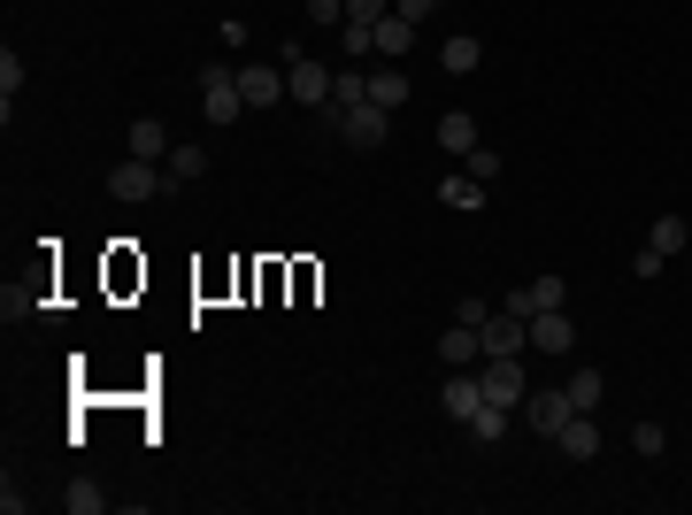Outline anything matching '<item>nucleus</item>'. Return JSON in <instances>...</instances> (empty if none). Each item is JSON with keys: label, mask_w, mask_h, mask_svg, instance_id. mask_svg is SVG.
<instances>
[{"label": "nucleus", "mask_w": 692, "mask_h": 515, "mask_svg": "<svg viewBox=\"0 0 692 515\" xmlns=\"http://www.w3.org/2000/svg\"><path fill=\"white\" fill-rule=\"evenodd\" d=\"M200 108H208V124H239V116H247V101H239V62H208V70H200Z\"/></svg>", "instance_id": "f257e3e1"}, {"label": "nucleus", "mask_w": 692, "mask_h": 515, "mask_svg": "<svg viewBox=\"0 0 692 515\" xmlns=\"http://www.w3.org/2000/svg\"><path fill=\"white\" fill-rule=\"evenodd\" d=\"M332 77H339V70L301 62V46H285V101H301V108H332Z\"/></svg>", "instance_id": "f03ea898"}, {"label": "nucleus", "mask_w": 692, "mask_h": 515, "mask_svg": "<svg viewBox=\"0 0 692 515\" xmlns=\"http://www.w3.org/2000/svg\"><path fill=\"white\" fill-rule=\"evenodd\" d=\"M478 339H485V361H523V354H531V324L508 316V308H493Z\"/></svg>", "instance_id": "7ed1b4c3"}, {"label": "nucleus", "mask_w": 692, "mask_h": 515, "mask_svg": "<svg viewBox=\"0 0 692 515\" xmlns=\"http://www.w3.org/2000/svg\"><path fill=\"white\" fill-rule=\"evenodd\" d=\"M239 101H247V116H270V108L285 101V70H270V62H239Z\"/></svg>", "instance_id": "20e7f679"}, {"label": "nucleus", "mask_w": 692, "mask_h": 515, "mask_svg": "<svg viewBox=\"0 0 692 515\" xmlns=\"http://www.w3.org/2000/svg\"><path fill=\"white\" fill-rule=\"evenodd\" d=\"M162 185H170V177H162V162H139V155H132V162H116V170H108V192H116V200H124V208H132V200H155V192H162Z\"/></svg>", "instance_id": "39448f33"}, {"label": "nucleus", "mask_w": 692, "mask_h": 515, "mask_svg": "<svg viewBox=\"0 0 692 515\" xmlns=\"http://www.w3.org/2000/svg\"><path fill=\"white\" fill-rule=\"evenodd\" d=\"M339 139L369 155V147H385V139H392V116H385L377 101H361V108H346V116H339Z\"/></svg>", "instance_id": "423d86ee"}, {"label": "nucleus", "mask_w": 692, "mask_h": 515, "mask_svg": "<svg viewBox=\"0 0 692 515\" xmlns=\"http://www.w3.org/2000/svg\"><path fill=\"white\" fill-rule=\"evenodd\" d=\"M478 385H485V400H493V408H523V392H531V385H523V361H485V369H478Z\"/></svg>", "instance_id": "0eeeda50"}, {"label": "nucleus", "mask_w": 692, "mask_h": 515, "mask_svg": "<svg viewBox=\"0 0 692 515\" xmlns=\"http://www.w3.org/2000/svg\"><path fill=\"white\" fill-rule=\"evenodd\" d=\"M416 31H423V23H408V15H400V8H385V15H377V23H369V46H377V54H385V62H400V54H408V46H416Z\"/></svg>", "instance_id": "6e6552de"}, {"label": "nucleus", "mask_w": 692, "mask_h": 515, "mask_svg": "<svg viewBox=\"0 0 692 515\" xmlns=\"http://www.w3.org/2000/svg\"><path fill=\"white\" fill-rule=\"evenodd\" d=\"M569 339H577L569 308H538L531 316V354H569Z\"/></svg>", "instance_id": "1a4fd4ad"}, {"label": "nucleus", "mask_w": 692, "mask_h": 515, "mask_svg": "<svg viewBox=\"0 0 692 515\" xmlns=\"http://www.w3.org/2000/svg\"><path fill=\"white\" fill-rule=\"evenodd\" d=\"M439 361H447V369H478V361H485L478 324H447V332H439Z\"/></svg>", "instance_id": "9d476101"}, {"label": "nucleus", "mask_w": 692, "mask_h": 515, "mask_svg": "<svg viewBox=\"0 0 692 515\" xmlns=\"http://www.w3.org/2000/svg\"><path fill=\"white\" fill-rule=\"evenodd\" d=\"M439 408H447L454 423H470V416L485 408V385H478V369H454V377H447V392H439Z\"/></svg>", "instance_id": "9b49d317"}, {"label": "nucleus", "mask_w": 692, "mask_h": 515, "mask_svg": "<svg viewBox=\"0 0 692 515\" xmlns=\"http://www.w3.org/2000/svg\"><path fill=\"white\" fill-rule=\"evenodd\" d=\"M523 416H531V423H538V431L554 439V431H562V423L577 416V408H569V392H523Z\"/></svg>", "instance_id": "f8f14e48"}, {"label": "nucleus", "mask_w": 692, "mask_h": 515, "mask_svg": "<svg viewBox=\"0 0 692 515\" xmlns=\"http://www.w3.org/2000/svg\"><path fill=\"white\" fill-rule=\"evenodd\" d=\"M408 93H416V85H408V70H369V101H377L385 116H400V108H408Z\"/></svg>", "instance_id": "ddd939ff"}, {"label": "nucleus", "mask_w": 692, "mask_h": 515, "mask_svg": "<svg viewBox=\"0 0 692 515\" xmlns=\"http://www.w3.org/2000/svg\"><path fill=\"white\" fill-rule=\"evenodd\" d=\"M554 446H562L569 462H593V454H600V431H593V416H569V423L554 431Z\"/></svg>", "instance_id": "4468645a"}, {"label": "nucleus", "mask_w": 692, "mask_h": 515, "mask_svg": "<svg viewBox=\"0 0 692 515\" xmlns=\"http://www.w3.org/2000/svg\"><path fill=\"white\" fill-rule=\"evenodd\" d=\"M361 101H369V70H339V77H332V108H324V116L339 124L346 108H361Z\"/></svg>", "instance_id": "2eb2a0df"}, {"label": "nucleus", "mask_w": 692, "mask_h": 515, "mask_svg": "<svg viewBox=\"0 0 692 515\" xmlns=\"http://www.w3.org/2000/svg\"><path fill=\"white\" fill-rule=\"evenodd\" d=\"M562 392H569V408H577V416H593V408L608 400V377H600V369H569V385H562Z\"/></svg>", "instance_id": "dca6fc26"}, {"label": "nucleus", "mask_w": 692, "mask_h": 515, "mask_svg": "<svg viewBox=\"0 0 692 515\" xmlns=\"http://www.w3.org/2000/svg\"><path fill=\"white\" fill-rule=\"evenodd\" d=\"M439 62H447V77H470V70H478V62H485V46H478V39H470V31H454V39H447V46H439Z\"/></svg>", "instance_id": "f3484780"}, {"label": "nucleus", "mask_w": 692, "mask_h": 515, "mask_svg": "<svg viewBox=\"0 0 692 515\" xmlns=\"http://www.w3.org/2000/svg\"><path fill=\"white\" fill-rule=\"evenodd\" d=\"M439 147H447V155H470V147H485V139H478V116H462V108H454V116H439Z\"/></svg>", "instance_id": "a211bd4d"}, {"label": "nucleus", "mask_w": 692, "mask_h": 515, "mask_svg": "<svg viewBox=\"0 0 692 515\" xmlns=\"http://www.w3.org/2000/svg\"><path fill=\"white\" fill-rule=\"evenodd\" d=\"M132 155H139V162H162V155H170V132H162L155 116H139V124H132Z\"/></svg>", "instance_id": "6ab92c4d"}, {"label": "nucleus", "mask_w": 692, "mask_h": 515, "mask_svg": "<svg viewBox=\"0 0 692 515\" xmlns=\"http://www.w3.org/2000/svg\"><path fill=\"white\" fill-rule=\"evenodd\" d=\"M439 200H447V208H462V216H478V208H485V185L462 170V177H447V185H439Z\"/></svg>", "instance_id": "aec40b11"}, {"label": "nucleus", "mask_w": 692, "mask_h": 515, "mask_svg": "<svg viewBox=\"0 0 692 515\" xmlns=\"http://www.w3.org/2000/svg\"><path fill=\"white\" fill-rule=\"evenodd\" d=\"M162 177H170V185H192V177H208V155H200V147H170V155H162Z\"/></svg>", "instance_id": "412c9836"}, {"label": "nucleus", "mask_w": 692, "mask_h": 515, "mask_svg": "<svg viewBox=\"0 0 692 515\" xmlns=\"http://www.w3.org/2000/svg\"><path fill=\"white\" fill-rule=\"evenodd\" d=\"M62 508H70V515H101V508H108V493H101L93 477H70V485H62Z\"/></svg>", "instance_id": "4be33fe9"}, {"label": "nucleus", "mask_w": 692, "mask_h": 515, "mask_svg": "<svg viewBox=\"0 0 692 515\" xmlns=\"http://www.w3.org/2000/svg\"><path fill=\"white\" fill-rule=\"evenodd\" d=\"M647 246H654V254L670 262V254L685 246V216H654V231H647Z\"/></svg>", "instance_id": "5701e85b"}, {"label": "nucleus", "mask_w": 692, "mask_h": 515, "mask_svg": "<svg viewBox=\"0 0 692 515\" xmlns=\"http://www.w3.org/2000/svg\"><path fill=\"white\" fill-rule=\"evenodd\" d=\"M538 308H569V285H562L554 270H546V277H531V316H538Z\"/></svg>", "instance_id": "b1692460"}, {"label": "nucleus", "mask_w": 692, "mask_h": 515, "mask_svg": "<svg viewBox=\"0 0 692 515\" xmlns=\"http://www.w3.org/2000/svg\"><path fill=\"white\" fill-rule=\"evenodd\" d=\"M462 431H470V439H485V446H493V439H501V431H508V408H493V400H485V408H478V416H470V423H462Z\"/></svg>", "instance_id": "393cba45"}, {"label": "nucleus", "mask_w": 692, "mask_h": 515, "mask_svg": "<svg viewBox=\"0 0 692 515\" xmlns=\"http://www.w3.org/2000/svg\"><path fill=\"white\" fill-rule=\"evenodd\" d=\"M462 162H470V177H478V185H493V177H501V155H493V147H470Z\"/></svg>", "instance_id": "a878e982"}, {"label": "nucleus", "mask_w": 692, "mask_h": 515, "mask_svg": "<svg viewBox=\"0 0 692 515\" xmlns=\"http://www.w3.org/2000/svg\"><path fill=\"white\" fill-rule=\"evenodd\" d=\"M308 23H324V31H339V23H346V0H308Z\"/></svg>", "instance_id": "bb28decb"}, {"label": "nucleus", "mask_w": 692, "mask_h": 515, "mask_svg": "<svg viewBox=\"0 0 692 515\" xmlns=\"http://www.w3.org/2000/svg\"><path fill=\"white\" fill-rule=\"evenodd\" d=\"M15 85H23V62H15V54H0V101H8V108H15Z\"/></svg>", "instance_id": "cd10ccee"}, {"label": "nucleus", "mask_w": 692, "mask_h": 515, "mask_svg": "<svg viewBox=\"0 0 692 515\" xmlns=\"http://www.w3.org/2000/svg\"><path fill=\"white\" fill-rule=\"evenodd\" d=\"M631 446H639V454H662V446H670V431H662V423H639V431H631Z\"/></svg>", "instance_id": "c85d7f7f"}, {"label": "nucleus", "mask_w": 692, "mask_h": 515, "mask_svg": "<svg viewBox=\"0 0 692 515\" xmlns=\"http://www.w3.org/2000/svg\"><path fill=\"white\" fill-rule=\"evenodd\" d=\"M339 46L354 54V62H361V54H377V46H369V23H346V31H339Z\"/></svg>", "instance_id": "c756f323"}, {"label": "nucleus", "mask_w": 692, "mask_h": 515, "mask_svg": "<svg viewBox=\"0 0 692 515\" xmlns=\"http://www.w3.org/2000/svg\"><path fill=\"white\" fill-rule=\"evenodd\" d=\"M377 15H385V0H346V23H377ZM339 23V31H346Z\"/></svg>", "instance_id": "7c9ffc66"}, {"label": "nucleus", "mask_w": 692, "mask_h": 515, "mask_svg": "<svg viewBox=\"0 0 692 515\" xmlns=\"http://www.w3.org/2000/svg\"><path fill=\"white\" fill-rule=\"evenodd\" d=\"M392 8H400V15H408V23H423V15H439V8H447V0H392Z\"/></svg>", "instance_id": "2f4dec72"}]
</instances>
